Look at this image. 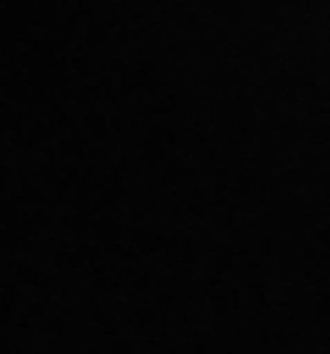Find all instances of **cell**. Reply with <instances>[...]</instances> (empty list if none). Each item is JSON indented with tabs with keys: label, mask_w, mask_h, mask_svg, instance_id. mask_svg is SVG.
Listing matches in <instances>:
<instances>
[]
</instances>
